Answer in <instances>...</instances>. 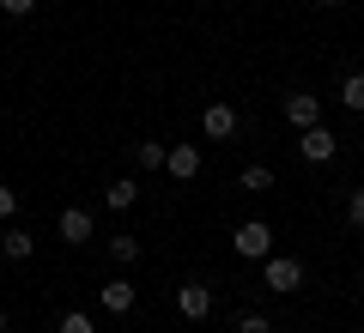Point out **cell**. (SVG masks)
<instances>
[{"mask_svg":"<svg viewBox=\"0 0 364 333\" xmlns=\"http://www.w3.org/2000/svg\"><path fill=\"white\" fill-rule=\"evenodd\" d=\"M231 249H237L243 261H267V255H273V224H261V218L237 224V231H231Z\"/></svg>","mask_w":364,"mask_h":333,"instance_id":"cell-1","label":"cell"},{"mask_svg":"<svg viewBox=\"0 0 364 333\" xmlns=\"http://www.w3.org/2000/svg\"><path fill=\"white\" fill-rule=\"evenodd\" d=\"M261 285H267V291H279V297L298 291V285H304V261H291V255H267V261H261Z\"/></svg>","mask_w":364,"mask_h":333,"instance_id":"cell-2","label":"cell"},{"mask_svg":"<svg viewBox=\"0 0 364 333\" xmlns=\"http://www.w3.org/2000/svg\"><path fill=\"white\" fill-rule=\"evenodd\" d=\"M176 315H182V321H207V315H213V291H207L200 279L176 285Z\"/></svg>","mask_w":364,"mask_h":333,"instance_id":"cell-3","label":"cell"},{"mask_svg":"<svg viewBox=\"0 0 364 333\" xmlns=\"http://www.w3.org/2000/svg\"><path fill=\"white\" fill-rule=\"evenodd\" d=\"M298 152H304V164H328V158L340 152V140L322 128V121H316V128H304V133H298Z\"/></svg>","mask_w":364,"mask_h":333,"instance_id":"cell-4","label":"cell"},{"mask_svg":"<svg viewBox=\"0 0 364 333\" xmlns=\"http://www.w3.org/2000/svg\"><path fill=\"white\" fill-rule=\"evenodd\" d=\"M279 109H286V121H291V128H298V133H304V128H316V121H322V103H316L310 91H291V97L279 103Z\"/></svg>","mask_w":364,"mask_h":333,"instance_id":"cell-5","label":"cell"},{"mask_svg":"<svg viewBox=\"0 0 364 333\" xmlns=\"http://www.w3.org/2000/svg\"><path fill=\"white\" fill-rule=\"evenodd\" d=\"M200 128H207V140H231L237 133V109L231 103H207V109H200Z\"/></svg>","mask_w":364,"mask_h":333,"instance_id":"cell-6","label":"cell"},{"mask_svg":"<svg viewBox=\"0 0 364 333\" xmlns=\"http://www.w3.org/2000/svg\"><path fill=\"white\" fill-rule=\"evenodd\" d=\"M55 224H61V243H91V231H97L85 206H61V218H55Z\"/></svg>","mask_w":364,"mask_h":333,"instance_id":"cell-7","label":"cell"},{"mask_svg":"<svg viewBox=\"0 0 364 333\" xmlns=\"http://www.w3.org/2000/svg\"><path fill=\"white\" fill-rule=\"evenodd\" d=\"M164 170H170L176 182H195V176H200V146H170V152H164Z\"/></svg>","mask_w":364,"mask_h":333,"instance_id":"cell-8","label":"cell"},{"mask_svg":"<svg viewBox=\"0 0 364 333\" xmlns=\"http://www.w3.org/2000/svg\"><path fill=\"white\" fill-rule=\"evenodd\" d=\"M134 297H140V291H134L128 279H104V291H97V303H104L109 315H128V309H134Z\"/></svg>","mask_w":364,"mask_h":333,"instance_id":"cell-9","label":"cell"},{"mask_svg":"<svg viewBox=\"0 0 364 333\" xmlns=\"http://www.w3.org/2000/svg\"><path fill=\"white\" fill-rule=\"evenodd\" d=\"M31 255H37V236L31 231H6L0 236V261H6V267H13V261H31Z\"/></svg>","mask_w":364,"mask_h":333,"instance_id":"cell-10","label":"cell"},{"mask_svg":"<svg viewBox=\"0 0 364 333\" xmlns=\"http://www.w3.org/2000/svg\"><path fill=\"white\" fill-rule=\"evenodd\" d=\"M104 200H109V212H128V206L140 200V182H134V176H122V182H109V194H104Z\"/></svg>","mask_w":364,"mask_h":333,"instance_id":"cell-11","label":"cell"},{"mask_svg":"<svg viewBox=\"0 0 364 333\" xmlns=\"http://www.w3.org/2000/svg\"><path fill=\"white\" fill-rule=\"evenodd\" d=\"M340 103H346L352 116H364V73H346V79H340Z\"/></svg>","mask_w":364,"mask_h":333,"instance_id":"cell-12","label":"cell"},{"mask_svg":"<svg viewBox=\"0 0 364 333\" xmlns=\"http://www.w3.org/2000/svg\"><path fill=\"white\" fill-rule=\"evenodd\" d=\"M109 261H122V267H134V261H140V236H109Z\"/></svg>","mask_w":364,"mask_h":333,"instance_id":"cell-13","label":"cell"},{"mask_svg":"<svg viewBox=\"0 0 364 333\" xmlns=\"http://www.w3.org/2000/svg\"><path fill=\"white\" fill-rule=\"evenodd\" d=\"M237 188H243V194H261V188H273V170H267V164H249L243 176H237Z\"/></svg>","mask_w":364,"mask_h":333,"instance_id":"cell-14","label":"cell"},{"mask_svg":"<svg viewBox=\"0 0 364 333\" xmlns=\"http://www.w3.org/2000/svg\"><path fill=\"white\" fill-rule=\"evenodd\" d=\"M164 152H170V146L146 140V146H134V164H140V170H164Z\"/></svg>","mask_w":364,"mask_h":333,"instance_id":"cell-15","label":"cell"},{"mask_svg":"<svg viewBox=\"0 0 364 333\" xmlns=\"http://www.w3.org/2000/svg\"><path fill=\"white\" fill-rule=\"evenodd\" d=\"M346 224H352V231H364V188L346 194Z\"/></svg>","mask_w":364,"mask_h":333,"instance_id":"cell-16","label":"cell"},{"mask_svg":"<svg viewBox=\"0 0 364 333\" xmlns=\"http://www.w3.org/2000/svg\"><path fill=\"white\" fill-rule=\"evenodd\" d=\"M61 333H97V327H91L85 309H67V315H61Z\"/></svg>","mask_w":364,"mask_h":333,"instance_id":"cell-17","label":"cell"},{"mask_svg":"<svg viewBox=\"0 0 364 333\" xmlns=\"http://www.w3.org/2000/svg\"><path fill=\"white\" fill-rule=\"evenodd\" d=\"M237 333H273L267 315H237Z\"/></svg>","mask_w":364,"mask_h":333,"instance_id":"cell-18","label":"cell"},{"mask_svg":"<svg viewBox=\"0 0 364 333\" xmlns=\"http://www.w3.org/2000/svg\"><path fill=\"white\" fill-rule=\"evenodd\" d=\"M0 13H6V18H31V13H37V0H0Z\"/></svg>","mask_w":364,"mask_h":333,"instance_id":"cell-19","label":"cell"},{"mask_svg":"<svg viewBox=\"0 0 364 333\" xmlns=\"http://www.w3.org/2000/svg\"><path fill=\"white\" fill-rule=\"evenodd\" d=\"M13 212H18V194L6 188V182H0V218H13Z\"/></svg>","mask_w":364,"mask_h":333,"instance_id":"cell-20","label":"cell"},{"mask_svg":"<svg viewBox=\"0 0 364 333\" xmlns=\"http://www.w3.org/2000/svg\"><path fill=\"white\" fill-rule=\"evenodd\" d=\"M0 333H6V309H0Z\"/></svg>","mask_w":364,"mask_h":333,"instance_id":"cell-21","label":"cell"},{"mask_svg":"<svg viewBox=\"0 0 364 333\" xmlns=\"http://www.w3.org/2000/svg\"><path fill=\"white\" fill-rule=\"evenodd\" d=\"M316 6H340V0H316Z\"/></svg>","mask_w":364,"mask_h":333,"instance_id":"cell-22","label":"cell"}]
</instances>
